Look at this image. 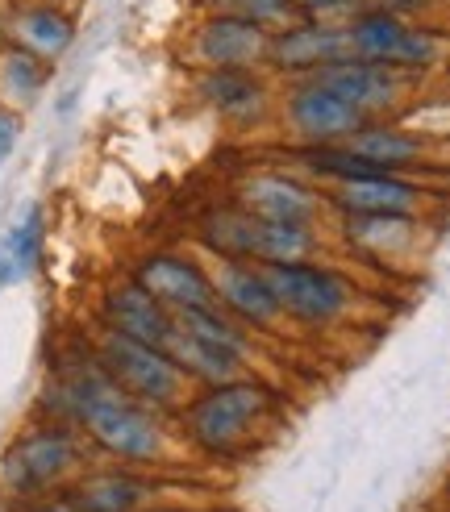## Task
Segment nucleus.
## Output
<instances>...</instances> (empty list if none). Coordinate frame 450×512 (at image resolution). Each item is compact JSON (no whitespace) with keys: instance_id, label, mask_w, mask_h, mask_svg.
<instances>
[{"instance_id":"1","label":"nucleus","mask_w":450,"mask_h":512,"mask_svg":"<svg viewBox=\"0 0 450 512\" xmlns=\"http://www.w3.org/2000/svg\"><path fill=\"white\" fill-rule=\"evenodd\" d=\"M59 400L100 450L125 458V463H150L163 450L155 408H146L125 388H117V379L96 363V354L59 383Z\"/></svg>"},{"instance_id":"2","label":"nucleus","mask_w":450,"mask_h":512,"mask_svg":"<svg viewBox=\"0 0 450 512\" xmlns=\"http://www.w3.org/2000/svg\"><path fill=\"white\" fill-rule=\"evenodd\" d=\"M346 38H350V55L392 67V71H405V75H425L442 67L450 55V38L442 30L384 13V9H371V5L346 21Z\"/></svg>"},{"instance_id":"3","label":"nucleus","mask_w":450,"mask_h":512,"mask_svg":"<svg viewBox=\"0 0 450 512\" xmlns=\"http://www.w3.org/2000/svg\"><path fill=\"white\" fill-rule=\"evenodd\" d=\"M275 408V396L255 379L213 383L205 396H196L184 408L188 438L209 454H234L255 438L259 421Z\"/></svg>"},{"instance_id":"4","label":"nucleus","mask_w":450,"mask_h":512,"mask_svg":"<svg viewBox=\"0 0 450 512\" xmlns=\"http://www.w3.org/2000/svg\"><path fill=\"white\" fill-rule=\"evenodd\" d=\"M96 363L117 379V388H125L146 408H175L184 400L188 375L175 367V358L159 346L125 338L109 325L100 329V338H96Z\"/></svg>"},{"instance_id":"5","label":"nucleus","mask_w":450,"mask_h":512,"mask_svg":"<svg viewBox=\"0 0 450 512\" xmlns=\"http://www.w3.org/2000/svg\"><path fill=\"white\" fill-rule=\"evenodd\" d=\"M267 284L280 300L284 317H296L305 325H330L350 309V284L317 263H259Z\"/></svg>"},{"instance_id":"6","label":"nucleus","mask_w":450,"mask_h":512,"mask_svg":"<svg viewBox=\"0 0 450 512\" xmlns=\"http://www.w3.org/2000/svg\"><path fill=\"white\" fill-rule=\"evenodd\" d=\"M284 117L292 130L305 138L309 146H330V142H346L350 134L367 125L371 117L363 109H355L350 100H342L338 92H330L325 84L300 75L284 96Z\"/></svg>"},{"instance_id":"7","label":"nucleus","mask_w":450,"mask_h":512,"mask_svg":"<svg viewBox=\"0 0 450 512\" xmlns=\"http://www.w3.org/2000/svg\"><path fill=\"white\" fill-rule=\"evenodd\" d=\"M350 55L346 21H317V17H296L280 30H271V55L267 63L280 75H313L325 63H338Z\"/></svg>"},{"instance_id":"8","label":"nucleus","mask_w":450,"mask_h":512,"mask_svg":"<svg viewBox=\"0 0 450 512\" xmlns=\"http://www.w3.org/2000/svg\"><path fill=\"white\" fill-rule=\"evenodd\" d=\"M309 80H317L330 92H338L342 100H350V105L363 109L375 121V113H388V109H396L400 100H405L413 75L380 67V63H367L359 55H346L338 63H325L321 71H313Z\"/></svg>"},{"instance_id":"9","label":"nucleus","mask_w":450,"mask_h":512,"mask_svg":"<svg viewBox=\"0 0 450 512\" xmlns=\"http://www.w3.org/2000/svg\"><path fill=\"white\" fill-rule=\"evenodd\" d=\"M192 55L205 67H246L259 71L271 55V30L242 17H225V13H209L200 21V30L192 38Z\"/></svg>"},{"instance_id":"10","label":"nucleus","mask_w":450,"mask_h":512,"mask_svg":"<svg viewBox=\"0 0 450 512\" xmlns=\"http://www.w3.org/2000/svg\"><path fill=\"white\" fill-rule=\"evenodd\" d=\"M134 284L146 288L163 309L175 313H192V309H213L217 292H213V275H205L184 254H150L138 263Z\"/></svg>"},{"instance_id":"11","label":"nucleus","mask_w":450,"mask_h":512,"mask_svg":"<svg viewBox=\"0 0 450 512\" xmlns=\"http://www.w3.org/2000/svg\"><path fill=\"white\" fill-rule=\"evenodd\" d=\"M242 209L250 217H263V221H292V225H313L325 209V196L317 188H309L305 179L284 175V171H259L250 175L242 192Z\"/></svg>"},{"instance_id":"12","label":"nucleus","mask_w":450,"mask_h":512,"mask_svg":"<svg viewBox=\"0 0 450 512\" xmlns=\"http://www.w3.org/2000/svg\"><path fill=\"white\" fill-rule=\"evenodd\" d=\"M325 200H334L346 217H417L430 196L400 171H380V175L346 179Z\"/></svg>"},{"instance_id":"13","label":"nucleus","mask_w":450,"mask_h":512,"mask_svg":"<svg viewBox=\"0 0 450 512\" xmlns=\"http://www.w3.org/2000/svg\"><path fill=\"white\" fill-rule=\"evenodd\" d=\"M213 292L217 304L234 321L242 325H255V329H271L275 321L284 317L280 300H275L271 284L259 263H246V259H221L217 275H213Z\"/></svg>"},{"instance_id":"14","label":"nucleus","mask_w":450,"mask_h":512,"mask_svg":"<svg viewBox=\"0 0 450 512\" xmlns=\"http://www.w3.org/2000/svg\"><path fill=\"white\" fill-rule=\"evenodd\" d=\"M75 458L80 450H75V438L67 429H38L5 454V479L17 492H38L55 483L67 467H75Z\"/></svg>"},{"instance_id":"15","label":"nucleus","mask_w":450,"mask_h":512,"mask_svg":"<svg viewBox=\"0 0 450 512\" xmlns=\"http://www.w3.org/2000/svg\"><path fill=\"white\" fill-rule=\"evenodd\" d=\"M100 313H105V325L109 329H117V334L134 338V342L159 346V350H167V338H171V329H175V317L146 288H138L134 279H130V284L109 288L105 292V304H100Z\"/></svg>"},{"instance_id":"16","label":"nucleus","mask_w":450,"mask_h":512,"mask_svg":"<svg viewBox=\"0 0 450 512\" xmlns=\"http://www.w3.org/2000/svg\"><path fill=\"white\" fill-rule=\"evenodd\" d=\"M196 96L221 117H234V121H255L267 109L263 75L246 67H205L196 75Z\"/></svg>"},{"instance_id":"17","label":"nucleus","mask_w":450,"mask_h":512,"mask_svg":"<svg viewBox=\"0 0 450 512\" xmlns=\"http://www.w3.org/2000/svg\"><path fill=\"white\" fill-rule=\"evenodd\" d=\"M167 354L175 358L188 379H200V383H230V379H242V367H246V354L230 350V346H217L209 338H196L188 329L175 325L171 338H167Z\"/></svg>"},{"instance_id":"18","label":"nucleus","mask_w":450,"mask_h":512,"mask_svg":"<svg viewBox=\"0 0 450 512\" xmlns=\"http://www.w3.org/2000/svg\"><path fill=\"white\" fill-rule=\"evenodd\" d=\"M313 250H317L313 225L250 217V246H246L250 263H305L313 259Z\"/></svg>"},{"instance_id":"19","label":"nucleus","mask_w":450,"mask_h":512,"mask_svg":"<svg viewBox=\"0 0 450 512\" xmlns=\"http://www.w3.org/2000/svg\"><path fill=\"white\" fill-rule=\"evenodd\" d=\"M346 146L355 150V155L380 163L384 171H400V167H413L421 155H425V142L409 130H400V125H384V121H367L359 125L355 134L346 138Z\"/></svg>"},{"instance_id":"20","label":"nucleus","mask_w":450,"mask_h":512,"mask_svg":"<svg viewBox=\"0 0 450 512\" xmlns=\"http://www.w3.org/2000/svg\"><path fill=\"white\" fill-rule=\"evenodd\" d=\"M75 38V25L55 5H30L13 17V46L30 50L38 59H59Z\"/></svg>"},{"instance_id":"21","label":"nucleus","mask_w":450,"mask_h":512,"mask_svg":"<svg viewBox=\"0 0 450 512\" xmlns=\"http://www.w3.org/2000/svg\"><path fill=\"white\" fill-rule=\"evenodd\" d=\"M42 209H30L5 238H0V288L30 279L42 259Z\"/></svg>"},{"instance_id":"22","label":"nucleus","mask_w":450,"mask_h":512,"mask_svg":"<svg viewBox=\"0 0 450 512\" xmlns=\"http://www.w3.org/2000/svg\"><path fill=\"white\" fill-rule=\"evenodd\" d=\"M142 500H146V483H138L130 475H96V479L80 483L67 504L75 512H138Z\"/></svg>"},{"instance_id":"23","label":"nucleus","mask_w":450,"mask_h":512,"mask_svg":"<svg viewBox=\"0 0 450 512\" xmlns=\"http://www.w3.org/2000/svg\"><path fill=\"white\" fill-rule=\"evenodd\" d=\"M346 229H350V242H359L363 250H405L413 246V229H417V217H346Z\"/></svg>"},{"instance_id":"24","label":"nucleus","mask_w":450,"mask_h":512,"mask_svg":"<svg viewBox=\"0 0 450 512\" xmlns=\"http://www.w3.org/2000/svg\"><path fill=\"white\" fill-rule=\"evenodd\" d=\"M209 13H225V17H242L267 25V30H280V25L296 21V0H209Z\"/></svg>"},{"instance_id":"25","label":"nucleus","mask_w":450,"mask_h":512,"mask_svg":"<svg viewBox=\"0 0 450 512\" xmlns=\"http://www.w3.org/2000/svg\"><path fill=\"white\" fill-rule=\"evenodd\" d=\"M5 84H9L21 100H30V96L46 84V67H42V59H38V55H30V50L13 46L9 55H5Z\"/></svg>"},{"instance_id":"26","label":"nucleus","mask_w":450,"mask_h":512,"mask_svg":"<svg viewBox=\"0 0 450 512\" xmlns=\"http://www.w3.org/2000/svg\"><path fill=\"white\" fill-rule=\"evenodd\" d=\"M363 9H367V0H296V13L317 17V21H350Z\"/></svg>"},{"instance_id":"27","label":"nucleus","mask_w":450,"mask_h":512,"mask_svg":"<svg viewBox=\"0 0 450 512\" xmlns=\"http://www.w3.org/2000/svg\"><path fill=\"white\" fill-rule=\"evenodd\" d=\"M13 142H17V117L13 113H0V159H9Z\"/></svg>"}]
</instances>
